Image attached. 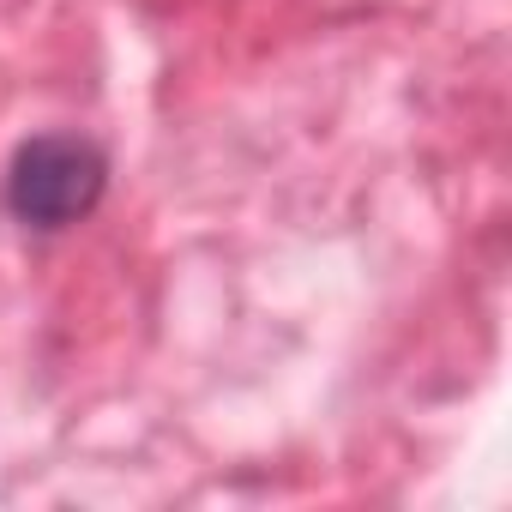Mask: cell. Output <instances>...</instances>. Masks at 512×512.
<instances>
[{
    "instance_id": "cell-1",
    "label": "cell",
    "mask_w": 512,
    "mask_h": 512,
    "mask_svg": "<svg viewBox=\"0 0 512 512\" xmlns=\"http://www.w3.org/2000/svg\"><path fill=\"white\" fill-rule=\"evenodd\" d=\"M109 187V157L79 139V133H37L19 145L13 169H7V211L25 229H73L79 217H91L103 205Z\"/></svg>"
}]
</instances>
